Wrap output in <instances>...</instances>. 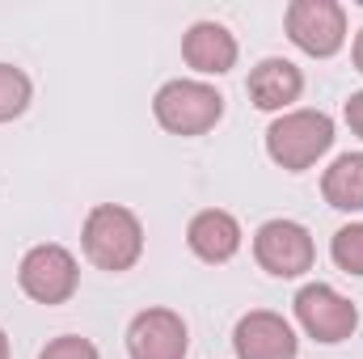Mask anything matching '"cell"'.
Masks as SVG:
<instances>
[{"instance_id":"10","label":"cell","mask_w":363,"mask_h":359,"mask_svg":"<svg viewBox=\"0 0 363 359\" xmlns=\"http://www.w3.org/2000/svg\"><path fill=\"white\" fill-rule=\"evenodd\" d=\"M182 55H186V64L194 72L220 77V72H228L237 64V38L220 21H194L186 30V38H182Z\"/></svg>"},{"instance_id":"2","label":"cell","mask_w":363,"mask_h":359,"mask_svg":"<svg viewBox=\"0 0 363 359\" xmlns=\"http://www.w3.org/2000/svg\"><path fill=\"white\" fill-rule=\"evenodd\" d=\"M330 144H334V118L325 110H291L267 127V153L287 174L317 165V157H325Z\"/></svg>"},{"instance_id":"12","label":"cell","mask_w":363,"mask_h":359,"mask_svg":"<svg viewBox=\"0 0 363 359\" xmlns=\"http://www.w3.org/2000/svg\"><path fill=\"white\" fill-rule=\"evenodd\" d=\"M304 89V77H300V68L291 64V60H262L254 72H250V101L258 106V110H283V106H291L296 97Z\"/></svg>"},{"instance_id":"14","label":"cell","mask_w":363,"mask_h":359,"mask_svg":"<svg viewBox=\"0 0 363 359\" xmlns=\"http://www.w3.org/2000/svg\"><path fill=\"white\" fill-rule=\"evenodd\" d=\"M30 77L21 72V68H13V64H0V123H9V118H17L26 106H30Z\"/></svg>"},{"instance_id":"6","label":"cell","mask_w":363,"mask_h":359,"mask_svg":"<svg viewBox=\"0 0 363 359\" xmlns=\"http://www.w3.org/2000/svg\"><path fill=\"white\" fill-rule=\"evenodd\" d=\"M17 283L38 304H64L77 292L81 270H77V258L64 245H34L17 267Z\"/></svg>"},{"instance_id":"17","label":"cell","mask_w":363,"mask_h":359,"mask_svg":"<svg viewBox=\"0 0 363 359\" xmlns=\"http://www.w3.org/2000/svg\"><path fill=\"white\" fill-rule=\"evenodd\" d=\"M347 123H351V131L363 140V89L347 97Z\"/></svg>"},{"instance_id":"3","label":"cell","mask_w":363,"mask_h":359,"mask_svg":"<svg viewBox=\"0 0 363 359\" xmlns=\"http://www.w3.org/2000/svg\"><path fill=\"white\" fill-rule=\"evenodd\" d=\"M152 114L174 136H203V131H211L220 123L224 97L207 81H169L152 97Z\"/></svg>"},{"instance_id":"4","label":"cell","mask_w":363,"mask_h":359,"mask_svg":"<svg viewBox=\"0 0 363 359\" xmlns=\"http://www.w3.org/2000/svg\"><path fill=\"white\" fill-rule=\"evenodd\" d=\"M287 38L317 60H330L347 43V13L334 0H291L287 4Z\"/></svg>"},{"instance_id":"13","label":"cell","mask_w":363,"mask_h":359,"mask_svg":"<svg viewBox=\"0 0 363 359\" xmlns=\"http://www.w3.org/2000/svg\"><path fill=\"white\" fill-rule=\"evenodd\" d=\"M321 194L330 207L338 211H363V153H342L325 178H321Z\"/></svg>"},{"instance_id":"1","label":"cell","mask_w":363,"mask_h":359,"mask_svg":"<svg viewBox=\"0 0 363 359\" xmlns=\"http://www.w3.org/2000/svg\"><path fill=\"white\" fill-rule=\"evenodd\" d=\"M81 241H85V258L93 267L110 270H131L144 254V224L135 211L118 207V203H97L89 216H85V228H81Z\"/></svg>"},{"instance_id":"19","label":"cell","mask_w":363,"mask_h":359,"mask_svg":"<svg viewBox=\"0 0 363 359\" xmlns=\"http://www.w3.org/2000/svg\"><path fill=\"white\" fill-rule=\"evenodd\" d=\"M0 359H9V338H4V330H0Z\"/></svg>"},{"instance_id":"11","label":"cell","mask_w":363,"mask_h":359,"mask_svg":"<svg viewBox=\"0 0 363 359\" xmlns=\"http://www.w3.org/2000/svg\"><path fill=\"white\" fill-rule=\"evenodd\" d=\"M186 245L194 250V258L220 267V263H228V258L241 250V224H237V216H228V211H220V207H207V211H199V216L190 220Z\"/></svg>"},{"instance_id":"9","label":"cell","mask_w":363,"mask_h":359,"mask_svg":"<svg viewBox=\"0 0 363 359\" xmlns=\"http://www.w3.org/2000/svg\"><path fill=\"white\" fill-rule=\"evenodd\" d=\"M233 351H237V359H296L300 343H296V330L279 313L254 309V313H245L237 321Z\"/></svg>"},{"instance_id":"18","label":"cell","mask_w":363,"mask_h":359,"mask_svg":"<svg viewBox=\"0 0 363 359\" xmlns=\"http://www.w3.org/2000/svg\"><path fill=\"white\" fill-rule=\"evenodd\" d=\"M351 55H355V68L363 72V30L355 34V47H351Z\"/></svg>"},{"instance_id":"7","label":"cell","mask_w":363,"mask_h":359,"mask_svg":"<svg viewBox=\"0 0 363 359\" xmlns=\"http://www.w3.org/2000/svg\"><path fill=\"white\" fill-rule=\"evenodd\" d=\"M296 321L317 343H347L359 326V313L330 283H308V287L296 292Z\"/></svg>"},{"instance_id":"15","label":"cell","mask_w":363,"mask_h":359,"mask_svg":"<svg viewBox=\"0 0 363 359\" xmlns=\"http://www.w3.org/2000/svg\"><path fill=\"white\" fill-rule=\"evenodd\" d=\"M330 254H334V263L347 275H363V224L338 228L334 241H330Z\"/></svg>"},{"instance_id":"8","label":"cell","mask_w":363,"mask_h":359,"mask_svg":"<svg viewBox=\"0 0 363 359\" xmlns=\"http://www.w3.org/2000/svg\"><path fill=\"white\" fill-rule=\"evenodd\" d=\"M190 334L174 309H144L127 326V355L131 359H186Z\"/></svg>"},{"instance_id":"16","label":"cell","mask_w":363,"mask_h":359,"mask_svg":"<svg viewBox=\"0 0 363 359\" xmlns=\"http://www.w3.org/2000/svg\"><path fill=\"white\" fill-rule=\"evenodd\" d=\"M38 359H101V355H97V347H93L89 338H81V334H64V338H51Z\"/></svg>"},{"instance_id":"5","label":"cell","mask_w":363,"mask_h":359,"mask_svg":"<svg viewBox=\"0 0 363 359\" xmlns=\"http://www.w3.org/2000/svg\"><path fill=\"white\" fill-rule=\"evenodd\" d=\"M254 258L274 279H296V275L313 270L317 250H313V237H308L304 224H296V220H267L258 228V237H254Z\"/></svg>"}]
</instances>
